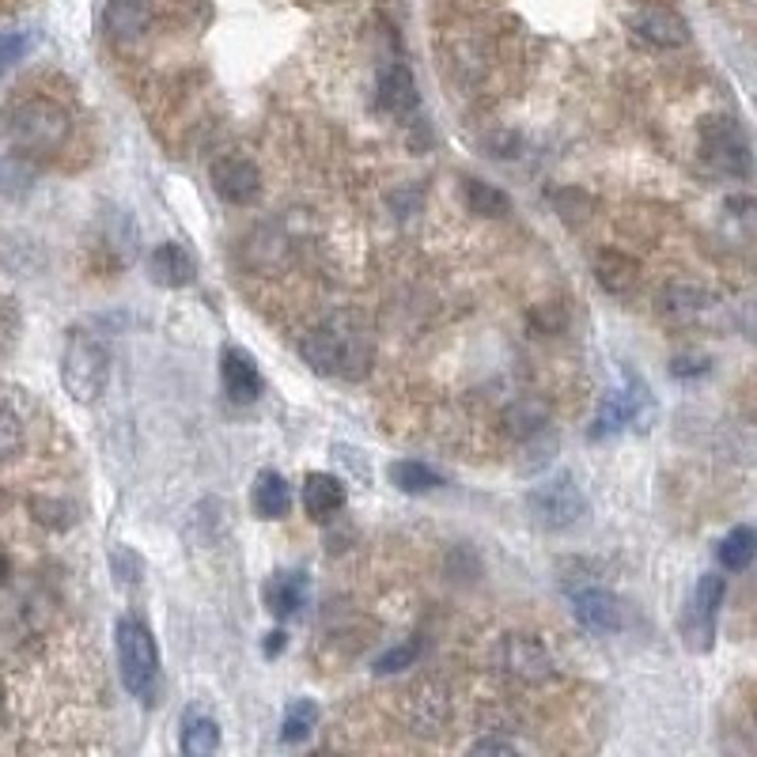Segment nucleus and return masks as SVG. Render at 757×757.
<instances>
[{
  "instance_id": "f257e3e1",
  "label": "nucleus",
  "mask_w": 757,
  "mask_h": 757,
  "mask_svg": "<svg viewBox=\"0 0 757 757\" xmlns=\"http://www.w3.org/2000/svg\"><path fill=\"white\" fill-rule=\"evenodd\" d=\"M300 353L319 376L360 379L371 368L376 348H371V337L364 334V326H356L353 319L342 314V319H330L314 326L311 334H303Z\"/></svg>"
},
{
  "instance_id": "f03ea898",
  "label": "nucleus",
  "mask_w": 757,
  "mask_h": 757,
  "mask_svg": "<svg viewBox=\"0 0 757 757\" xmlns=\"http://www.w3.org/2000/svg\"><path fill=\"white\" fill-rule=\"evenodd\" d=\"M73 137V118L57 99L27 96L8 110V141L27 156H54Z\"/></svg>"
},
{
  "instance_id": "7ed1b4c3",
  "label": "nucleus",
  "mask_w": 757,
  "mask_h": 757,
  "mask_svg": "<svg viewBox=\"0 0 757 757\" xmlns=\"http://www.w3.org/2000/svg\"><path fill=\"white\" fill-rule=\"evenodd\" d=\"M118 644V667H122V682L133 697L152 709L159 701V686H164V670H159V644L152 628L141 617L125 614L114 625Z\"/></svg>"
},
{
  "instance_id": "20e7f679",
  "label": "nucleus",
  "mask_w": 757,
  "mask_h": 757,
  "mask_svg": "<svg viewBox=\"0 0 757 757\" xmlns=\"http://www.w3.org/2000/svg\"><path fill=\"white\" fill-rule=\"evenodd\" d=\"M110 348L99 334L88 330H73L65 337V353H62V382L65 394L76 405H91L107 394L110 387Z\"/></svg>"
},
{
  "instance_id": "39448f33",
  "label": "nucleus",
  "mask_w": 757,
  "mask_h": 757,
  "mask_svg": "<svg viewBox=\"0 0 757 757\" xmlns=\"http://www.w3.org/2000/svg\"><path fill=\"white\" fill-rule=\"evenodd\" d=\"M526 512L546 531H568L587 515V497L572 474H553L526 492Z\"/></svg>"
},
{
  "instance_id": "423d86ee",
  "label": "nucleus",
  "mask_w": 757,
  "mask_h": 757,
  "mask_svg": "<svg viewBox=\"0 0 757 757\" xmlns=\"http://www.w3.org/2000/svg\"><path fill=\"white\" fill-rule=\"evenodd\" d=\"M727 599V580L720 572H704L697 587L689 591L686 614H682V636L693 652H709L712 636H716V617Z\"/></svg>"
},
{
  "instance_id": "0eeeda50",
  "label": "nucleus",
  "mask_w": 757,
  "mask_h": 757,
  "mask_svg": "<svg viewBox=\"0 0 757 757\" xmlns=\"http://www.w3.org/2000/svg\"><path fill=\"white\" fill-rule=\"evenodd\" d=\"M652 416V394L641 379H628L625 387L606 394V402L599 405V416L591 424V439H614L621 432L636 428Z\"/></svg>"
},
{
  "instance_id": "6e6552de",
  "label": "nucleus",
  "mask_w": 757,
  "mask_h": 757,
  "mask_svg": "<svg viewBox=\"0 0 757 757\" xmlns=\"http://www.w3.org/2000/svg\"><path fill=\"white\" fill-rule=\"evenodd\" d=\"M701 148L716 171L738 178L750 175V144H746V133L738 130L735 118H709L701 125Z\"/></svg>"
},
{
  "instance_id": "1a4fd4ad",
  "label": "nucleus",
  "mask_w": 757,
  "mask_h": 757,
  "mask_svg": "<svg viewBox=\"0 0 757 757\" xmlns=\"http://www.w3.org/2000/svg\"><path fill=\"white\" fill-rule=\"evenodd\" d=\"M497 663L508 678H515V682H523V686H542L553 678L549 648L542 641H534V636H523V633H512V636L500 641Z\"/></svg>"
},
{
  "instance_id": "9d476101",
  "label": "nucleus",
  "mask_w": 757,
  "mask_h": 757,
  "mask_svg": "<svg viewBox=\"0 0 757 757\" xmlns=\"http://www.w3.org/2000/svg\"><path fill=\"white\" fill-rule=\"evenodd\" d=\"M572 614L591 633H621L628 625V602L610 587H576L568 591Z\"/></svg>"
},
{
  "instance_id": "9b49d317",
  "label": "nucleus",
  "mask_w": 757,
  "mask_h": 757,
  "mask_svg": "<svg viewBox=\"0 0 757 757\" xmlns=\"http://www.w3.org/2000/svg\"><path fill=\"white\" fill-rule=\"evenodd\" d=\"M212 190L227 201V205H254L261 198V175L251 159L243 156H220L209 167Z\"/></svg>"
},
{
  "instance_id": "f8f14e48",
  "label": "nucleus",
  "mask_w": 757,
  "mask_h": 757,
  "mask_svg": "<svg viewBox=\"0 0 757 757\" xmlns=\"http://www.w3.org/2000/svg\"><path fill=\"white\" fill-rule=\"evenodd\" d=\"M628 27L636 31V38H644L655 49H678L689 42V23L670 8H641L628 20Z\"/></svg>"
},
{
  "instance_id": "ddd939ff",
  "label": "nucleus",
  "mask_w": 757,
  "mask_h": 757,
  "mask_svg": "<svg viewBox=\"0 0 757 757\" xmlns=\"http://www.w3.org/2000/svg\"><path fill=\"white\" fill-rule=\"evenodd\" d=\"M148 280L159 288H190L198 280V261L182 243H159L148 254Z\"/></svg>"
},
{
  "instance_id": "4468645a",
  "label": "nucleus",
  "mask_w": 757,
  "mask_h": 757,
  "mask_svg": "<svg viewBox=\"0 0 757 757\" xmlns=\"http://www.w3.org/2000/svg\"><path fill=\"white\" fill-rule=\"evenodd\" d=\"M220 382H224L232 402H254V398L266 390L258 364H254V356L243 353V348H224V353H220Z\"/></svg>"
},
{
  "instance_id": "2eb2a0df",
  "label": "nucleus",
  "mask_w": 757,
  "mask_h": 757,
  "mask_svg": "<svg viewBox=\"0 0 757 757\" xmlns=\"http://www.w3.org/2000/svg\"><path fill=\"white\" fill-rule=\"evenodd\" d=\"M376 99H379V107L387 110V114H394V118L413 114L416 103H421V91H416L413 73L405 69L402 62L382 65L379 80H376Z\"/></svg>"
},
{
  "instance_id": "dca6fc26",
  "label": "nucleus",
  "mask_w": 757,
  "mask_h": 757,
  "mask_svg": "<svg viewBox=\"0 0 757 757\" xmlns=\"http://www.w3.org/2000/svg\"><path fill=\"white\" fill-rule=\"evenodd\" d=\"M659 311H663V319L678 322V326H701V322H709L712 314L720 311V303L712 300L704 288L682 285V288H670V292H663Z\"/></svg>"
},
{
  "instance_id": "f3484780",
  "label": "nucleus",
  "mask_w": 757,
  "mask_h": 757,
  "mask_svg": "<svg viewBox=\"0 0 757 757\" xmlns=\"http://www.w3.org/2000/svg\"><path fill=\"white\" fill-rule=\"evenodd\" d=\"M261 594H266L269 614L288 621V617H296L303 606H308L311 583H308V576H303V572H274L266 580V587H261Z\"/></svg>"
},
{
  "instance_id": "a211bd4d",
  "label": "nucleus",
  "mask_w": 757,
  "mask_h": 757,
  "mask_svg": "<svg viewBox=\"0 0 757 757\" xmlns=\"http://www.w3.org/2000/svg\"><path fill=\"white\" fill-rule=\"evenodd\" d=\"M345 508V485L334 474L314 470L303 478V512H308L314 523H326Z\"/></svg>"
},
{
  "instance_id": "6ab92c4d",
  "label": "nucleus",
  "mask_w": 757,
  "mask_h": 757,
  "mask_svg": "<svg viewBox=\"0 0 757 757\" xmlns=\"http://www.w3.org/2000/svg\"><path fill=\"white\" fill-rule=\"evenodd\" d=\"M152 23L148 0H110L103 12V27L114 42H137Z\"/></svg>"
},
{
  "instance_id": "aec40b11",
  "label": "nucleus",
  "mask_w": 757,
  "mask_h": 757,
  "mask_svg": "<svg viewBox=\"0 0 757 757\" xmlns=\"http://www.w3.org/2000/svg\"><path fill=\"white\" fill-rule=\"evenodd\" d=\"M251 508L258 519H285L292 512V489L277 470H261L251 489Z\"/></svg>"
},
{
  "instance_id": "412c9836",
  "label": "nucleus",
  "mask_w": 757,
  "mask_h": 757,
  "mask_svg": "<svg viewBox=\"0 0 757 757\" xmlns=\"http://www.w3.org/2000/svg\"><path fill=\"white\" fill-rule=\"evenodd\" d=\"M178 746H182V754L190 757H205L220 746V723L216 716H209V712L201 709H190L182 716V735H178Z\"/></svg>"
},
{
  "instance_id": "4be33fe9",
  "label": "nucleus",
  "mask_w": 757,
  "mask_h": 757,
  "mask_svg": "<svg viewBox=\"0 0 757 757\" xmlns=\"http://www.w3.org/2000/svg\"><path fill=\"white\" fill-rule=\"evenodd\" d=\"M390 481L394 489L410 492V497H421V492H436L444 489V474L432 470V466L416 463V458H402V463H390Z\"/></svg>"
},
{
  "instance_id": "5701e85b",
  "label": "nucleus",
  "mask_w": 757,
  "mask_h": 757,
  "mask_svg": "<svg viewBox=\"0 0 757 757\" xmlns=\"http://www.w3.org/2000/svg\"><path fill=\"white\" fill-rule=\"evenodd\" d=\"M410 720L416 731H439L447 720V697L436 686H421L410 701Z\"/></svg>"
},
{
  "instance_id": "b1692460",
  "label": "nucleus",
  "mask_w": 757,
  "mask_h": 757,
  "mask_svg": "<svg viewBox=\"0 0 757 757\" xmlns=\"http://www.w3.org/2000/svg\"><path fill=\"white\" fill-rule=\"evenodd\" d=\"M754 553H757V534L750 531V526H735V531H731L727 538L716 546V557L727 572H743V568H750Z\"/></svg>"
},
{
  "instance_id": "393cba45",
  "label": "nucleus",
  "mask_w": 757,
  "mask_h": 757,
  "mask_svg": "<svg viewBox=\"0 0 757 757\" xmlns=\"http://www.w3.org/2000/svg\"><path fill=\"white\" fill-rule=\"evenodd\" d=\"M35 190V171L27 159L0 156V201H23Z\"/></svg>"
},
{
  "instance_id": "a878e982",
  "label": "nucleus",
  "mask_w": 757,
  "mask_h": 757,
  "mask_svg": "<svg viewBox=\"0 0 757 757\" xmlns=\"http://www.w3.org/2000/svg\"><path fill=\"white\" fill-rule=\"evenodd\" d=\"M463 190H466V205H470V212H478V216H508V212H512L508 193L489 182H481V178H466Z\"/></svg>"
},
{
  "instance_id": "bb28decb",
  "label": "nucleus",
  "mask_w": 757,
  "mask_h": 757,
  "mask_svg": "<svg viewBox=\"0 0 757 757\" xmlns=\"http://www.w3.org/2000/svg\"><path fill=\"white\" fill-rule=\"evenodd\" d=\"M314 727H319V704L292 701L285 709V720H280V743H303Z\"/></svg>"
},
{
  "instance_id": "cd10ccee",
  "label": "nucleus",
  "mask_w": 757,
  "mask_h": 757,
  "mask_svg": "<svg viewBox=\"0 0 757 757\" xmlns=\"http://www.w3.org/2000/svg\"><path fill=\"white\" fill-rule=\"evenodd\" d=\"M599 280H602V288H610V292H625V288L636 280V266L610 251L599 258Z\"/></svg>"
},
{
  "instance_id": "c85d7f7f",
  "label": "nucleus",
  "mask_w": 757,
  "mask_h": 757,
  "mask_svg": "<svg viewBox=\"0 0 757 757\" xmlns=\"http://www.w3.org/2000/svg\"><path fill=\"white\" fill-rule=\"evenodd\" d=\"M23 450V421L8 405H0V463L15 458Z\"/></svg>"
},
{
  "instance_id": "c756f323",
  "label": "nucleus",
  "mask_w": 757,
  "mask_h": 757,
  "mask_svg": "<svg viewBox=\"0 0 757 757\" xmlns=\"http://www.w3.org/2000/svg\"><path fill=\"white\" fill-rule=\"evenodd\" d=\"M110 568H114V580L118 583H141L144 576V560L141 553H133L130 546H114L110 549Z\"/></svg>"
},
{
  "instance_id": "7c9ffc66",
  "label": "nucleus",
  "mask_w": 757,
  "mask_h": 757,
  "mask_svg": "<svg viewBox=\"0 0 757 757\" xmlns=\"http://www.w3.org/2000/svg\"><path fill=\"white\" fill-rule=\"evenodd\" d=\"M31 49V35L23 31H0V76H4L12 65H20Z\"/></svg>"
},
{
  "instance_id": "2f4dec72",
  "label": "nucleus",
  "mask_w": 757,
  "mask_h": 757,
  "mask_svg": "<svg viewBox=\"0 0 757 757\" xmlns=\"http://www.w3.org/2000/svg\"><path fill=\"white\" fill-rule=\"evenodd\" d=\"M416 655H421V641H405V644H398V648H390L387 655H379V659H376V675H394V670L413 667Z\"/></svg>"
},
{
  "instance_id": "473e14b6",
  "label": "nucleus",
  "mask_w": 757,
  "mask_h": 757,
  "mask_svg": "<svg viewBox=\"0 0 757 757\" xmlns=\"http://www.w3.org/2000/svg\"><path fill=\"white\" fill-rule=\"evenodd\" d=\"M519 746L515 743H504V738H478V743L470 746V754H515Z\"/></svg>"
},
{
  "instance_id": "72a5a7b5",
  "label": "nucleus",
  "mask_w": 757,
  "mask_h": 757,
  "mask_svg": "<svg viewBox=\"0 0 757 757\" xmlns=\"http://www.w3.org/2000/svg\"><path fill=\"white\" fill-rule=\"evenodd\" d=\"M280 652H285V628H274V633H266L261 655H280Z\"/></svg>"
},
{
  "instance_id": "f704fd0d",
  "label": "nucleus",
  "mask_w": 757,
  "mask_h": 757,
  "mask_svg": "<svg viewBox=\"0 0 757 757\" xmlns=\"http://www.w3.org/2000/svg\"><path fill=\"white\" fill-rule=\"evenodd\" d=\"M8 576H12V560H8V553L0 549V587L8 583Z\"/></svg>"
}]
</instances>
